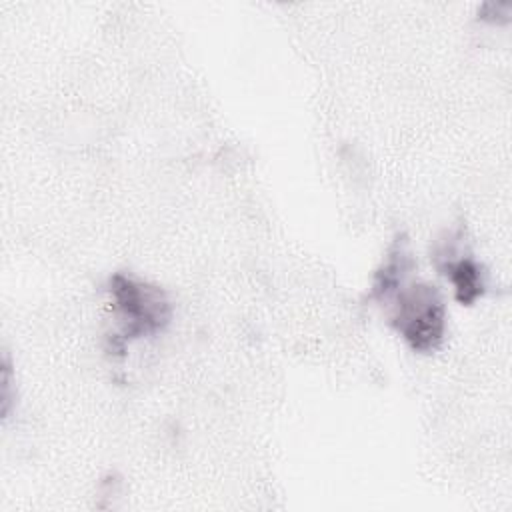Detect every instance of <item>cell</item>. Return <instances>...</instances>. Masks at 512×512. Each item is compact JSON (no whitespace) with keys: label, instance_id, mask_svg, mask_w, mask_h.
Wrapping results in <instances>:
<instances>
[{"label":"cell","instance_id":"obj_2","mask_svg":"<svg viewBox=\"0 0 512 512\" xmlns=\"http://www.w3.org/2000/svg\"><path fill=\"white\" fill-rule=\"evenodd\" d=\"M112 310L120 324V348L128 340L154 336L162 332L170 318L172 306L164 290L134 276L116 272L110 278Z\"/></svg>","mask_w":512,"mask_h":512},{"label":"cell","instance_id":"obj_3","mask_svg":"<svg viewBox=\"0 0 512 512\" xmlns=\"http://www.w3.org/2000/svg\"><path fill=\"white\" fill-rule=\"evenodd\" d=\"M440 270L448 276L454 286V296L462 304H472L484 294V272L476 260L470 256H460L456 260L446 258Z\"/></svg>","mask_w":512,"mask_h":512},{"label":"cell","instance_id":"obj_1","mask_svg":"<svg viewBox=\"0 0 512 512\" xmlns=\"http://www.w3.org/2000/svg\"><path fill=\"white\" fill-rule=\"evenodd\" d=\"M394 300L390 324L416 352L436 350L446 332V310L438 290L424 282H400L382 302Z\"/></svg>","mask_w":512,"mask_h":512},{"label":"cell","instance_id":"obj_4","mask_svg":"<svg viewBox=\"0 0 512 512\" xmlns=\"http://www.w3.org/2000/svg\"><path fill=\"white\" fill-rule=\"evenodd\" d=\"M10 388H12V378H10V362L8 356H4V364H2V414L6 416L10 410Z\"/></svg>","mask_w":512,"mask_h":512}]
</instances>
